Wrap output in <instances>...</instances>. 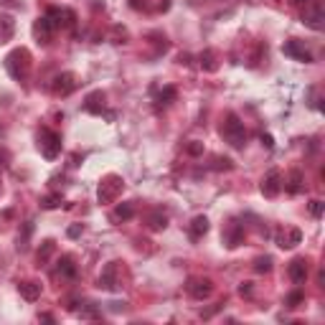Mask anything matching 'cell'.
Wrapping results in <instances>:
<instances>
[{
  "label": "cell",
  "instance_id": "16",
  "mask_svg": "<svg viewBox=\"0 0 325 325\" xmlns=\"http://www.w3.org/2000/svg\"><path fill=\"white\" fill-rule=\"evenodd\" d=\"M130 216H132V206H130V204L117 206V209H114V214H112V219H114V221H125V219H130Z\"/></svg>",
  "mask_w": 325,
  "mask_h": 325
},
{
  "label": "cell",
  "instance_id": "8",
  "mask_svg": "<svg viewBox=\"0 0 325 325\" xmlns=\"http://www.w3.org/2000/svg\"><path fill=\"white\" fill-rule=\"evenodd\" d=\"M279 188H282V176H279L277 171H269V173H267V178L262 181V193L272 198V196H277V193H279Z\"/></svg>",
  "mask_w": 325,
  "mask_h": 325
},
{
  "label": "cell",
  "instance_id": "19",
  "mask_svg": "<svg viewBox=\"0 0 325 325\" xmlns=\"http://www.w3.org/2000/svg\"><path fill=\"white\" fill-rule=\"evenodd\" d=\"M300 181H302V176L295 171V173H290V181H287V191L290 193H297L300 191Z\"/></svg>",
  "mask_w": 325,
  "mask_h": 325
},
{
  "label": "cell",
  "instance_id": "15",
  "mask_svg": "<svg viewBox=\"0 0 325 325\" xmlns=\"http://www.w3.org/2000/svg\"><path fill=\"white\" fill-rule=\"evenodd\" d=\"M59 274H66V277H74L76 274V267H74V259L71 257H61L59 259Z\"/></svg>",
  "mask_w": 325,
  "mask_h": 325
},
{
  "label": "cell",
  "instance_id": "12",
  "mask_svg": "<svg viewBox=\"0 0 325 325\" xmlns=\"http://www.w3.org/2000/svg\"><path fill=\"white\" fill-rule=\"evenodd\" d=\"M300 239H302V234H300L297 229H287V234H279V236H277V244H279L282 249H292V247L300 244Z\"/></svg>",
  "mask_w": 325,
  "mask_h": 325
},
{
  "label": "cell",
  "instance_id": "3",
  "mask_svg": "<svg viewBox=\"0 0 325 325\" xmlns=\"http://www.w3.org/2000/svg\"><path fill=\"white\" fill-rule=\"evenodd\" d=\"M38 147H41L44 157L54 160V157L61 152V137H59L56 132H51L49 127H44V130L38 132Z\"/></svg>",
  "mask_w": 325,
  "mask_h": 325
},
{
  "label": "cell",
  "instance_id": "24",
  "mask_svg": "<svg viewBox=\"0 0 325 325\" xmlns=\"http://www.w3.org/2000/svg\"><path fill=\"white\" fill-rule=\"evenodd\" d=\"M56 201H61V198H59V196H51V198H46V201H44V206H46V209H54V206H59Z\"/></svg>",
  "mask_w": 325,
  "mask_h": 325
},
{
  "label": "cell",
  "instance_id": "27",
  "mask_svg": "<svg viewBox=\"0 0 325 325\" xmlns=\"http://www.w3.org/2000/svg\"><path fill=\"white\" fill-rule=\"evenodd\" d=\"M295 3H310V0H295Z\"/></svg>",
  "mask_w": 325,
  "mask_h": 325
},
{
  "label": "cell",
  "instance_id": "18",
  "mask_svg": "<svg viewBox=\"0 0 325 325\" xmlns=\"http://www.w3.org/2000/svg\"><path fill=\"white\" fill-rule=\"evenodd\" d=\"M168 99H176V89H173V87H166V89L160 92V97H157V107H160V104H171Z\"/></svg>",
  "mask_w": 325,
  "mask_h": 325
},
{
  "label": "cell",
  "instance_id": "25",
  "mask_svg": "<svg viewBox=\"0 0 325 325\" xmlns=\"http://www.w3.org/2000/svg\"><path fill=\"white\" fill-rule=\"evenodd\" d=\"M300 300H302V295H300V292H295V295H290V300H287V302H290V307H297V302H300Z\"/></svg>",
  "mask_w": 325,
  "mask_h": 325
},
{
  "label": "cell",
  "instance_id": "2",
  "mask_svg": "<svg viewBox=\"0 0 325 325\" xmlns=\"http://www.w3.org/2000/svg\"><path fill=\"white\" fill-rule=\"evenodd\" d=\"M221 135H224V137H226V142H229V145H234V147H241V145L247 142L244 125L239 122V117H236L234 112H229V114H226V122L221 125Z\"/></svg>",
  "mask_w": 325,
  "mask_h": 325
},
{
  "label": "cell",
  "instance_id": "11",
  "mask_svg": "<svg viewBox=\"0 0 325 325\" xmlns=\"http://www.w3.org/2000/svg\"><path fill=\"white\" fill-rule=\"evenodd\" d=\"M84 109L87 112H94V114H102V109H104V94L102 92H92L87 97V102H84Z\"/></svg>",
  "mask_w": 325,
  "mask_h": 325
},
{
  "label": "cell",
  "instance_id": "26",
  "mask_svg": "<svg viewBox=\"0 0 325 325\" xmlns=\"http://www.w3.org/2000/svg\"><path fill=\"white\" fill-rule=\"evenodd\" d=\"M262 142H264V145H267V147H272V145H274V142H272V137H269V135H262Z\"/></svg>",
  "mask_w": 325,
  "mask_h": 325
},
{
  "label": "cell",
  "instance_id": "22",
  "mask_svg": "<svg viewBox=\"0 0 325 325\" xmlns=\"http://www.w3.org/2000/svg\"><path fill=\"white\" fill-rule=\"evenodd\" d=\"M269 269H272V259H269V257L257 259V272H269Z\"/></svg>",
  "mask_w": 325,
  "mask_h": 325
},
{
  "label": "cell",
  "instance_id": "9",
  "mask_svg": "<svg viewBox=\"0 0 325 325\" xmlns=\"http://www.w3.org/2000/svg\"><path fill=\"white\" fill-rule=\"evenodd\" d=\"M290 279L292 282H297V285H302L305 279H307V262L305 259H292V264H290Z\"/></svg>",
  "mask_w": 325,
  "mask_h": 325
},
{
  "label": "cell",
  "instance_id": "7",
  "mask_svg": "<svg viewBox=\"0 0 325 325\" xmlns=\"http://www.w3.org/2000/svg\"><path fill=\"white\" fill-rule=\"evenodd\" d=\"M282 51H285L287 56L297 59V61H305V64H310V61H312V54H310L307 49H302V46H300V41H287V44L282 46Z\"/></svg>",
  "mask_w": 325,
  "mask_h": 325
},
{
  "label": "cell",
  "instance_id": "1",
  "mask_svg": "<svg viewBox=\"0 0 325 325\" xmlns=\"http://www.w3.org/2000/svg\"><path fill=\"white\" fill-rule=\"evenodd\" d=\"M6 66H8V71H11L13 79L23 82V79L28 76V69H31V56H28V51H26V49H16V51L6 59Z\"/></svg>",
  "mask_w": 325,
  "mask_h": 325
},
{
  "label": "cell",
  "instance_id": "21",
  "mask_svg": "<svg viewBox=\"0 0 325 325\" xmlns=\"http://www.w3.org/2000/svg\"><path fill=\"white\" fill-rule=\"evenodd\" d=\"M166 224H168V216H166V214H155L150 226H152V229H166Z\"/></svg>",
  "mask_w": 325,
  "mask_h": 325
},
{
  "label": "cell",
  "instance_id": "23",
  "mask_svg": "<svg viewBox=\"0 0 325 325\" xmlns=\"http://www.w3.org/2000/svg\"><path fill=\"white\" fill-rule=\"evenodd\" d=\"M322 206H325L322 201H312V204H310V211H312V216H315V219H320V216H322Z\"/></svg>",
  "mask_w": 325,
  "mask_h": 325
},
{
  "label": "cell",
  "instance_id": "6",
  "mask_svg": "<svg viewBox=\"0 0 325 325\" xmlns=\"http://www.w3.org/2000/svg\"><path fill=\"white\" fill-rule=\"evenodd\" d=\"M76 89V76L74 74H61L54 79V94L56 97H66Z\"/></svg>",
  "mask_w": 325,
  "mask_h": 325
},
{
  "label": "cell",
  "instance_id": "20",
  "mask_svg": "<svg viewBox=\"0 0 325 325\" xmlns=\"http://www.w3.org/2000/svg\"><path fill=\"white\" fill-rule=\"evenodd\" d=\"M216 56H214V51H206V54H201V66H206L209 71H214L216 69V61H214Z\"/></svg>",
  "mask_w": 325,
  "mask_h": 325
},
{
  "label": "cell",
  "instance_id": "5",
  "mask_svg": "<svg viewBox=\"0 0 325 325\" xmlns=\"http://www.w3.org/2000/svg\"><path fill=\"white\" fill-rule=\"evenodd\" d=\"M119 191H122V181H119L117 176H109V178L99 186V201H102V204H112Z\"/></svg>",
  "mask_w": 325,
  "mask_h": 325
},
{
  "label": "cell",
  "instance_id": "17",
  "mask_svg": "<svg viewBox=\"0 0 325 325\" xmlns=\"http://www.w3.org/2000/svg\"><path fill=\"white\" fill-rule=\"evenodd\" d=\"M11 36H13V21L0 18V38H11Z\"/></svg>",
  "mask_w": 325,
  "mask_h": 325
},
{
  "label": "cell",
  "instance_id": "14",
  "mask_svg": "<svg viewBox=\"0 0 325 325\" xmlns=\"http://www.w3.org/2000/svg\"><path fill=\"white\" fill-rule=\"evenodd\" d=\"M206 231H209V219L206 216H196L191 221V239H201Z\"/></svg>",
  "mask_w": 325,
  "mask_h": 325
},
{
  "label": "cell",
  "instance_id": "13",
  "mask_svg": "<svg viewBox=\"0 0 325 325\" xmlns=\"http://www.w3.org/2000/svg\"><path fill=\"white\" fill-rule=\"evenodd\" d=\"M18 292H21L26 300H38V297H41V285H38V282H21V285H18Z\"/></svg>",
  "mask_w": 325,
  "mask_h": 325
},
{
  "label": "cell",
  "instance_id": "4",
  "mask_svg": "<svg viewBox=\"0 0 325 325\" xmlns=\"http://www.w3.org/2000/svg\"><path fill=\"white\" fill-rule=\"evenodd\" d=\"M322 21H325V13H322V6L320 3H305V13H302V23H307L310 28L320 31L322 28Z\"/></svg>",
  "mask_w": 325,
  "mask_h": 325
},
{
  "label": "cell",
  "instance_id": "10",
  "mask_svg": "<svg viewBox=\"0 0 325 325\" xmlns=\"http://www.w3.org/2000/svg\"><path fill=\"white\" fill-rule=\"evenodd\" d=\"M211 282L209 279H191V285H188V292L196 297V300H204V297H209L211 295Z\"/></svg>",
  "mask_w": 325,
  "mask_h": 325
}]
</instances>
